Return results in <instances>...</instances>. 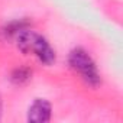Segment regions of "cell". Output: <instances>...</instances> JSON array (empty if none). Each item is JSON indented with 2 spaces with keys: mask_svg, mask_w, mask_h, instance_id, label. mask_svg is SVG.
<instances>
[{
  "mask_svg": "<svg viewBox=\"0 0 123 123\" xmlns=\"http://www.w3.org/2000/svg\"><path fill=\"white\" fill-rule=\"evenodd\" d=\"M32 75V71L26 67H20V68H16L13 73H12V81L15 84H25L26 81H29Z\"/></svg>",
  "mask_w": 123,
  "mask_h": 123,
  "instance_id": "5b68a950",
  "label": "cell"
},
{
  "mask_svg": "<svg viewBox=\"0 0 123 123\" xmlns=\"http://www.w3.org/2000/svg\"><path fill=\"white\" fill-rule=\"evenodd\" d=\"M70 67L83 78V81L90 87H97L101 83L100 73L91 55L83 48H74L68 55Z\"/></svg>",
  "mask_w": 123,
  "mask_h": 123,
  "instance_id": "7a4b0ae2",
  "label": "cell"
},
{
  "mask_svg": "<svg viewBox=\"0 0 123 123\" xmlns=\"http://www.w3.org/2000/svg\"><path fill=\"white\" fill-rule=\"evenodd\" d=\"M16 43H18V48L25 55H31V54L35 55L45 65L54 64L56 59V54L51 46V43L42 35L31 31L29 28L22 31L16 36Z\"/></svg>",
  "mask_w": 123,
  "mask_h": 123,
  "instance_id": "6da1fadb",
  "label": "cell"
},
{
  "mask_svg": "<svg viewBox=\"0 0 123 123\" xmlns=\"http://www.w3.org/2000/svg\"><path fill=\"white\" fill-rule=\"evenodd\" d=\"M28 26H29V23L26 22V20H16V22H12V23H9L6 28H5V35L7 36V38H10V36H18L22 31H25V29H28Z\"/></svg>",
  "mask_w": 123,
  "mask_h": 123,
  "instance_id": "277c9868",
  "label": "cell"
},
{
  "mask_svg": "<svg viewBox=\"0 0 123 123\" xmlns=\"http://www.w3.org/2000/svg\"><path fill=\"white\" fill-rule=\"evenodd\" d=\"M51 103L46 101L45 98H36L29 110H28V120L29 122H38V123H43V122H49L51 120Z\"/></svg>",
  "mask_w": 123,
  "mask_h": 123,
  "instance_id": "3957f363",
  "label": "cell"
}]
</instances>
